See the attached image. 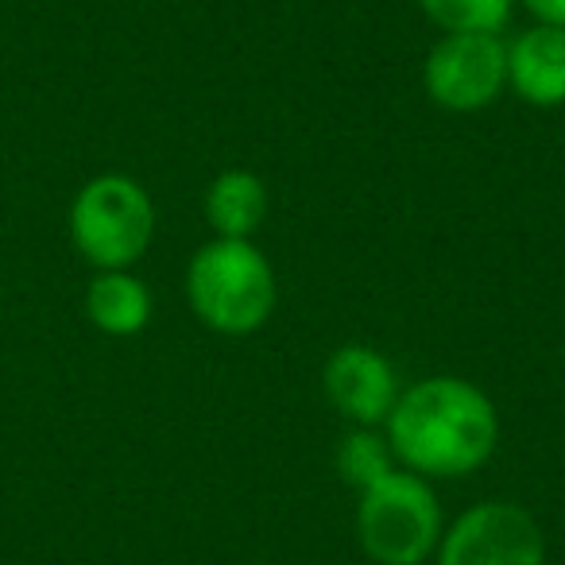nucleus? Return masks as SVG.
<instances>
[{"label":"nucleus","mask_w":565,"mask_h":565,"mask_svg":"<svg viewBox=\"0 0 565 565\" xmlns=\"http://www.w3.org/2000/svg\"><path fill=\"white\" fill-rule=\"evenodd\" d=\"M384 434L399 469L423 480H461L500 446V411L472 380L426 376L399 392Z\"/></svg>","instance_id":"f257e3e1"},{"label":"nucleus","mask_w":565,"mask_h":565,"mask_svg":"<svg viewBox=\"0 0 565 565\" xmlns=\"http://www.w3.org/2000/svg\"><path fill=\"white\" fill-rule=\"evenodd\" d=\"M275 299H279L275 267L252 241L213 236L190 256L186 302L205 330L248 338L267 326Z\"/></svg>","instance_id":"f03ea898"},{"label":"nucleus","mask_w":565,"mask_h":565,"mask_svg":"<svg viewBox=\"0 0 565 565\" xmlns=\"http://www.w3.org/2000/svg\"><path fill=\"white\" fill-rule=\"evenodd\" d=\"M446 531L430 480L395 465L356 500V539L376 565H426Z\"/></svg>","instance_id":"7ed1b4c3"},{"label":"nucleus","mask_w":565,"mask_h":565,"mask_svg":"<svg viewBox=\"0 0 565 565\" xmlns=\"http://www.w3.org/2000/svg\"><path fill=\"white\" fill-rule=\"evenodd\" d=\"M156 236V202L132 174H97L71 202V241L97 271H125Z\"/></svg>","instance_id":"20e7f679"},{"label":"nucleus","mask_w":565,"mask_h":565,"mask_svg":"<svg viewBox=\"0 0 565 565\" xmlns=\"http://www.w3.org/2000/svg\"><path fill=\"white\" fill-rule=\"evenodd\" d=\"M434 565H546V534L511 500L472 503L441 531Z\"/></svg>","instance_id":"39448f33"},{"label":"nucleus","mask_w":565,"mask_h":565,"mask_svg":"<svg viewBox=\"0 0 565 565\" xmlns=\"http://www.w3.org/2000/svg\"><path fill=\"white\" fill-rule=\"evenodd\" d=\"M423 86L438 109H488L508 89V43L477 32L441 35L423 63Z\"/></svg>","instance_id":"423d86ee"},{"label":"nucleus","mask_w":565,"mask_h":565,"mask_svg":"<svg viewBox=\"0 0 565 565\" xmlns=\"http://www.w3.org/2000/svg\"><path fill=\"white\" fill-rule=\"evenodd\" d=\"M322 392L345 423L384 426L403 387L399 376H395V364L380 349L349 341V345H338L326 356Z\"/></svg>","instance_id":"0eeeda50"},{"label":"nucleus","mask_w":565,"mask_h":565,"mask_svg":"<svg viewBox=\"0 0 565 565\" xmlns=\"http://www.w3.org/2000/svg\"><path fill=\"white\" fill-rule=\"evenodd\" d=\"M508 89L534 109H562L565 28L534 24L508 43Z\"/></svg>","instance_id":"6e6552de"},{"label":"nucleus","mask_w":565,"mask_h":565,"mask_svg":"<svg viewBox=\"0 0 565 565\" xmlns=\"http://www.w3.org/2000/svg\"><path fill=\"white\" fill-rule=\"evenodd\" d=\"M202 210L213 236L252 241L267 217V186L248 167H228V171L213 174V182L205 186Z\"/></svg>","instance_id":"1a4fd4ad"},{"label":"nucleus","mask_w":565,"mask_h":565,"mask_svg":"<svg viewBox=\"0 0 565 565\" xmlns=\"http://www.w3.org/2000/svg\"><path fill=\"white\" fill-rule=\"evenodd\" d=\"M86 315L109 338H136L151 322V291L140 275L97 271L86 291Z\"/></svg>","instance_id":"9d476101"},{"label":"nucleus","mask_w":565,"mask_h":565,"mask_svg":"<svg viewBox=\"0 0 565 565\" xmlns=\"http://www.w3.org/2000/svg\"><path fill=\"white\" fill-rule=\"evenodd\" d=\"M333 465H338V477L349 488L364 492V488H372L380 477H387L395 469V454L387 446V434H380V426H353L338 441Z\"/></svg>","instance_id":"9b49d317"},{"label":"nucleus","mask_w":565,"mask_h":565,"mask_svg":"<svg viewBox=\"0 0 565 565\" xmlns=\"http://www.w3.org/2000/svg\"><path fill=\"white\" fill-rule=\"evenodd\" d=\"M519 0H418L434 28L446 35L477 32V35H500L511 20V9Z\"/></svg>","instance_id":"f8f14e48"},{"label":"nucleus","mask_w":565,"mask_h":565,"mask_svg":"<svg viewBox=\"0 0 565 565\" xmlns=\"http://www.w3.org/2000/svg\"><path fill=\"white\" fill-rule=\"evenodd\" d=\"M526 12L534 17V24L565 28V0H519Z\"/></svg>","instance_id":"ddd939ff"},{"label":"nucleus","mask_w":565,"mask_h":565,"mask_svg":"<svg viewBox=\"0 0 565 565\" xmlns=\"http://www.w3.org/2000/svg\"><path fill=\"white\" fill-rule=\"evenodd\" d=\"M256 565H259V562H256Z\"/></svg>","instance_id":"4468645a"}]
</instances>
